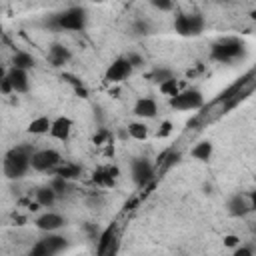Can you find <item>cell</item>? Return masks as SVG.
I'll list each match as a JSON object with an SVG mask.
<instances>
[{
    "label": "cell",
    "mask_w": 256,
    "mask_h": 256,
    "mask_svg": "<svg viewBox=\"0 0 256 256\" xmlns=\"http://www.w3.org/2000/svg\"><path fill=\"white\" fill-rule=\"evenodd\" d=\"M32 154H34V148L28 146V144L10 148L4 156V174H6V178H10V180L22 178L28 172V168H32V162H30Z\"/></svg>",
    "instance_id": "obj_1"
},
{
    "label": "cell",
    "mask_w": 256,
    "mask_h": 256,
    "mask_svg": "<svg viewBox=\"0 0 256 256\" xmlns=\"http://www.w3.org/2000/svg\"><path fill=\"white\" fill-rule=\"evenodd\" d=\"M246 54V48H244V42L236 36H226V38H220L218 42L212 44V50H210V58L220 62V64H230V62H236L240 60L242 56Z\"/></svg>",
    "instance_id": "obj_2"
},
{
    "label": "cell",
    "mask_w": 256,
    "mask_h": 256,
    "mask_svg": "<svg viewBox=\"0 0 256 256\" xmlns=\"http://www.w3.org/2000/svg\"><path fill=\"white\" fill-rule=\"evenodd\" d=\"M86 10L80 6H72L56 16H52V26L60 30H72V32H82L86 28Z\"/></svg>",
    "instance_id": "obj_3"
},
{
    "label": "cell",
    "mask_w": 256,
    "mask_h": 256,
    "mask_svg": "<svg viewBox=\"0 0 256 256\" xmlns=\"http://www.w3.org/2000/svg\"><path fill=\"white\" fill-rule=\"evenodd\" d=\"M170 106L174 110H198L204 106V96L198 88H184L170 98Z\"/></svg>",
    "instance_id": "obj_4"
},
{
    "label": "cell",
    "mask_w": 256,
    "mask_h": 256,
    "mask_svg": "<svg viewBox=\"0 0 256 256\" xmlns=\"http://www.w3.org/2000/svg\"><path fill=\"white\" fill-rule=\"evenodd\" d=\"M204 28V18L200 14H178L174 18V30L180 36H196Z\"/></svg>",
    "instance_id": "obj_5"
},
{
    "label": "cell",
    "mask_w": 256,
    "mask_h": 256,
    "mask_svg": "<svg viewBox=\"0 0 256 256\" xmlns=\"http://www.w3.org/2000/svg\"><path fill=\"white\" fill-rule=\"evenodd\" d=\"M30 162H32V168L38 172H52L62 162V156L52 148H42V150H34Z\"/></svg>",
    "instance_id": "obj_6"
},
{
    "label": "cell",
    "mask_w": 256,
    "mask_h": 256,
    "mask_svg": "<svg viewBox=\"0 0 256 256\" xmlns=\"http://www.w3.org/2000/svg\"><path fill=\"white\" fill-rule=\"evenodd\" d=\"M132 64L126 60V56H120L116 58L112 64H108L106 72H104V80L108 82H122L124 78H128L132 74Z\"/></svg>",
    "instance_id": "obj_7"
},
{
    "label": "cell",
    "mask_w": 256,
    "mask_h": 256,
    "mask_svg": "<svg viewBox=\"0 0 256 256\" xmlns=\"http://www.w3.org/2000/svg\"><path fill=\"white\" fill-rule=\"evenodd\" d=\"M34 224L42 232H56L66 224V218L62 214H56V212H44L42 216H38L34 220Z\"/></svg>",
    "instance_id": "obj_8"
},
{
    "label": "cell",
    "mask_w": 256,
    "mask_h": 256,
    "mask_svg": "<svg viewBox=\"0 0 256 256\" xmlns=\"http://www.w3.org/2000/svg\"><path fill=\"white\" fill-rule=\"evenodd\" d=\"M154 176V166L146 158H136L132 162V178L138 186H144Z\"/></svg>",
    "instance_id": "obj_9"
},
{
    "label": "cell",
    "mask_w": 256,
    "mask_h": 256,
    "mask_svg": "<svg viewBox=\"0 0 256 256\" xmlns=\"http://www.w3.org/2000/svg\"><path fill=\"white\" fill-rule=\"evenodd\" d=\"M8 78H10L12 86H14V92H18V94H24V92H28V88H30L28 70H22V68H16V66H12V68L8 70Z\"/></svg>",
    "instance_id": "obj_10"
},
{
    "label": "cell",
    "mask_w": 256,
    "mask_h": 256,
    "mask_svg": "<svg viewBox=\"0 0 256 256\" xmlns=\"http://www.w3.org/2000/svg\"><path fill=\"white\" fill-rule=\"evenodd\" d=\"M70 132H72V120L68 116H58L52 120V128L48 134L56 140H68Z\"/></svg>",
    "instance_id": "obj_11"
},
{
    "label": "cell",
    "mask_w": 256,
    "mask_h": 256,
    "mask_svg": "<svg viewBox=\"0 0 256 256\" xmlns=\"http://www.w3.org/2000/svg\"><path fill=\"white\" fill-rule=\"evenodd\" d=\"M48 60L54 68H62L70 60V50L62 44H52L50 50H48Z\"/></svg>",
    "instance_id": "obj_12"
},
{
    "label": "cell",
    "mask_w": 256,
    "mask_h": 256,
    "mask_svg": "<svg viewBox=\"0 0 256 256\" xmlns=\"http://www.w3.org/2000/svg\"><path fill=\"white\" fill-rule=\"evenodd\" d=\"M132 112L138 116V118H154L156 112H158V106L152 98H138Z\"/></svg>",
    "instance_id": "obj_13"
},
{
    "label": "cell",
    "mask_w": 256,
    "mask_h": 256,
    "mask_svg": "<svg viewBox=\"0 0 256 256\" xmlns=\"http://www.w3.org/2000/svg\"><path fill=\"white\" fill-rule=\"evenodd\" d=\"M116 178H118V168H116V166L100 168V170H96L94 176H92V180H94L98 186H106V188H112Z\"/></svg>",
    "instance_id": "obj_14"
},
{
    "label": "cell",
    "mask_w": 256,
    "mask_h": 256,
    "mask_svg": "<svg viewBox=\"0 0 256 256\" xmlns=\"http://www.w3.org/2000/svg\"><path fill=\"white\" fill-rule=\"evenodd\" d=\"M80 172H82V168L78 164H72V162H60L52 170L54 176H60V178H66V180H76L80 176Z\"/></svg>",
    "instance_id": "obj_15"
},
{
    "label": "cell",
    "mask_w": 256,
    "mask_h": 256,
    "mask_svg": "<svg viewBox=\"0 0 256 256\" xmlns=\"http://www.w3.org/2000/svg\"><path fill=\"white\" fill-rule=\"evenodd\" d=\"M44 244L48 246V252H50V256L52 254H58V252H62L66 246H68V242H66V238L64 236H60V234H54V232H48L44 238Z\"/></svg>",
    "instance_id": "obj_16"
},
{
    "label": "cell",
    "mask_w": 256,
    "mask_h": 256,
    "mask_svg": "<svg viewBox=\"0 0 256 256\" xmlns=\"http://www.w3.org/2000/svg\"><path fill=\"white\" fill-rule=\"evenodd\" d=\"M50 128H52V118H48V116H38V118L30 120V124H28L26 130H28L30 134L40 136V134H48Z\"/></svg>",
    "instance_id": "obj_17"
},
{
    "label": "cell",
    "mask_w": 256,
    "mask_h": 256,
    "mask_svg": "<svg viewBox=\"0 0 256 256\" xmlns=\"http://www.w3.org/2000/svg\"><path fill=\"white\" fill-rule=\"evenodd\" d=\"M12 66L22 68V70H30V68L36 66V60H34L32 54H28L24 50H16V54L12 56Z\"/></svg>",
    "instance_id": "obj_18"
},
{
    "label": "cell",
    "mask_w": 256,
    "mask_h": 256,
    "mask_svg": "<svg viewBox=\"0 0 256 256\" xmlns=\"http://www.w3.org/2000/svg\"><path fill=\"white\" fill-rule=\"evenodd\" d=\"M56 196H58V192H56L50 184L36 190V200L42 204V208H50V206L56 202Z\"/></svg>",
    "instance_id": "obj_19"
},
{
    "label": "cell",
    "mask_w": 256,
    "mask_h": 256,
    "mask_svg": "<svg viewBox=\"0 0 256 256\" xmlns=\"http://www.w3.org/2000/svg\"><path fill=\"white\" fill-rule=\"evenodd\" d=\"M250 208H252V204H250V198L234 196V198L228 202V210H230V214H234V216H242V214H246Z\"/></svg>",
    "instance_id": "obj_20"
},
{
    "label": "cell",
    "mask_w": 256,
    "mask_h": 256,
    "mask_svg": "<svg viewBox=\"0 0 256 256\" xmlns=\"http://www.w3.org/2000/svg\"><path fill=\"white\" fill-rule=\"evenodd\" d=\"M180 90H184V84H182L180 80H176L174 76H172V78H168V80H164V82H160V92H162V94H166L168 98L176 96Z\"/></svg>",
    "instance_id": "obj_21"
},
{
    "label": "cell",
    "mask_w": 256,
    "mask_h": 256,
    "mask_svg": "<svg viewBox=\"0 0 256 256\" xmlns=\"http://www.w3.org/2000/svg\"><path fill=\"white\" fill-rule=\"evenodd\" d=\"M196 160H202V162H206V160H210V156H212V142H208V140H204V142H198L194 148H192V152H190Z\"/></svg>",
    "instance_id": "obj_22"
},
{
    "label": "cell",
    "mask_w": 256,
    "mask_h": 256,
    "mask_svg": "<svg viewBox=\"0 0 256 256\" xmlns=\"http://www.w3.org/2000/svg\"><path fill=\"white\" fill-rule=\"evenodd\" d=\"M128 136L134 140H146L148 138V126L144 122H130L128 124Z\"/></svg>",
    "instance_id": "obj_23"
},
{
    "label": "cell",
    "mask_w": 256,
    "mask_h": 256,
    "mask_svg": "<svg viewBox=\"0 0 256 256\" xmlns=\"http://www.w3.org/2000/svg\"><path fill=\"white\" fill-rule=\"evenodd\" d=\"M62 80H66V82H68V84L74 88V92H76L80 98H88V90L84 88V84H82V82H80L76 76H72V74L64 72V74H62Z\"/></svg>",
    "instance_id": "obj_24"
},
{
    "label": "cell",
    "mask_w": 256,
    "mask_h": 256,
    "mask_svg": "<svg viewBox=\"0 0 256 256\" xmlns=\"http://www.w3.org/2000/svg\"><path fill=\"white\" fill-rule=\"evenodd\" d=\"M110 138H112V134H110L106 128H100V130L92 136V142H94L96 146H108V144H110Z\"/></svg>",
    "instance_id": "obj_25"
},
{
    "label": "cell",
    "mask_w": 256,
    "mask_h": 256,
    "mask_svg": "<svg viewBox=\"0 0 256 256\" xmlns=\"http://www.w3.org/2000/svg\"><path fill=\"white\" fill-rule=\"evenodd\" d=\"M50 186L58 192V194H64V192H68V180L66 178H60V176H54V180L50 182Z\"/></svg>",
    "instance_id": "obj_26"
},
{
    "label": "cell",
    "mask_w": 256,
    "mask_h": 256,
    "mask_svg": "<svg viewBox=\"0 0 256 256\" xmlns=\"http://www.w3.org/2000/svg\"><path fill=\"white\" fill-rule=\"evenodd\" d=\"M150 4H152L156 10H160V12H170V10H174V2H172V0H150Z\"/></svg>",
    "instance_id": "obj_27"
},
{
    "label": "cell",
    "mask_w": 256,
    "mask_h": 256,
    "mask_svg": "<svg viewBox=\"0 0 256 256\" xmlns=\"http://www.w3.org/2000/svg\"><path fill=\"white\" fill-rule=\"evenodd\" d=\"M0 92H2L4 96H8V94H12V92H14V86H12L10 78H8V72H4V74H2V80H0Z\"/></svg>",
    "instance_id": "obj_28"
},
{
    "label": "cell",
    "mask_w": 256,
    "mask_h": 256,
    "mask_svg": "<svg viewBox=\"0 0 256 256\" xmlns=\"http://www.w3.org/2000/svg\"><path fill=\"white\" fill-rule=\"evenodd\" d=\"M30 254H32V256H50L48 246L44 244V240H38V242L34 244V248L30 250Z\"/></svg>",
    "instance_id": "obj_29"
},
{
    "label": "cell",
    "mask_w": 256,
    "mask_h": 256,
    "mask_svg": "<svg viewBox=\"0 0 256 256\" xmlns=\"http://www.w3.org/2000/svg\"><path fill=\"white\" fill-rule=\"evenodd\" d=\"M152 78L160 84V82H164V80H168V78H172V72L168 70V68H158V70H154V74H152Z\"/></svg>",
    "instance_id": "obj_30"
},
{
    "label": "cell",
    "mask_w": 256,
    "mask_h": 256,
    "mask_svg": "<svg viewBox=\"0 0 256 256\" xmlns=\"http://www.w3.org/2000/svg\"><path fill=\"white\" fill-rule=\"evenodd\" d=\"M170 134H172V122L164 120V122L158 126V130H156V136H158V138H166V136H170Z\"/></svg>",
    "instance_id": "obj_31"
},
{
    "label": "cell",
    "mask_w": 256,
    "mask_h": 256,
    "mask_svg": "<svg viewBox=\"0 0 256 256\" xmlns=\"http://www.w3.org/2000/svg\"><path fill=\"white\" fill-rule=\"evenodd\" d=\"M84 232H86L92 240H98V238H100V234H102V232L98 230V226H96V224H92V222H86V224H84Z\"/></svg>",
    "instance_id": "obj_32"
},
{
    "label": "cell",
    "mask_w": 256,
    "mask_h": 256,
    "mask_svg": "<svg viewBox=\"0 0 256 256\" xmlns=\"http://www.w3.org/2000/svg\"><path fill=\"white\" fill-rule=\"evenodd\" d=\"M126 60L132 64V68H138V66L144 64V58H142L140 54H136V52H128V54H126Z\"/></svg>",
    "instance_id": "obj_33"
},
{
    "label": "cell",
    "mask_w": 256,
    "mask_h": 256,
    "mask_svg": "<svg viewBox=\"0 0 256 256\" xmlns=\"http://www.w3.org/2000/svg\"><path fill=\"white\" fill-rule=\"evenodd\" d=\"M238 244H240V238L236 234H226L224 236V246L226 248H236Z\"/></svg>",
    "instance_id": "obj_34"
},
{
    "label": "cell",
    "mask_w": 256,
    "mask_h": 256,
    "mask_svg": "<svg viewBox=\"0 0 256 256\" xmlns=\"http://www.w3.org/2000/svg\"><path fill=\"white\" fill-rule=\"evenodd\" d=\"M234 256H252V248H248V246H236L234 248Z\"/></svg>",
    "instance_id": "obj_35"
},
{
    "label": "cell",
    "mask_w": 256,
    "mask_h": 256,
    "mask_svg": "<svg viewBox=\"0 0 256 256\" xmlns=\"http://www.w3.org/2000/svg\"><path fill=\"white\" fill-rule=\"evenodd\" d=\"M134 30H136L138 34H146V32H148V24H146V22H136V24H134Z\"/></svg>",
    "instance_id": "obj_36"
},
{
    "label": "cell",
    "mask_w": 256,
    "mask_h": 256,
    "mask_svg": "<svg viewBox=\"0 0 256 256\" xmlns=\"http://www.w3.org/2000/svg\"><path fill=\"white\" fill-rule=\"evenodd\" d=\"M250 204H252V208L256 210V190H254V192L250 194Z\"/></svg>",
    "instance_id": "obj_37"
},
{
    "label": "cell",
    "mask_w": 256,
    "mask_h": 256,
    "mask_svg": "<svg viewBox=\"0 0 256 256\" xmlns=\"http://www.w3.org/2000/svg\"><path fill=\"white\" fill-rule=\"evenodd\" d=\"M250 18H252V20H254V22H256V8H254V10H252V12H250Z\"/></svg>",
    "instance_id": "obj_38"
},
{
    "label": "cell",
    "mask_w": 256,
    "mask_h": 256,
    "mask_svg": "<svg viewBox=\"0 0 256 256\" xmlns=\"http://www.w3.org/2000/svg\"><path fill=\"white\" fill-rule=\"evenodd\" d=\"M94 2H104V0H94Z\"/></svg>",
    "instance_id": "obj_39"
},
{
    "label": "cell",
    "mask_w": 256,
    "mask_h": 256,
    "mask_svg": "<svg viewBox=\"0 0 256 256\" xmlns=\"http://www.w3.org/2000/svg\"><path fill=\"white\" fill-rule=\"evenodd\" d=\"M220 2H224V0H220Z\"/></svg>",
    "instance_id": "obj_40"
}]
</instances>
